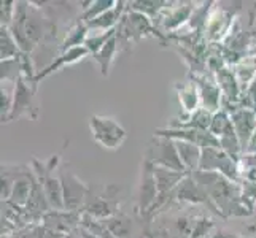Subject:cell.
<instances>
[{
    "label": "cell",
    "instance_id": "603a6c76",
    "mask_svg": "<svg viewBox=\"0 0 256 238\" xmlns=\"http://www.w3.org/2000/svg\"><path fill=\"white\" fill-rule=\"evenodd\" d=\"M118 51H120V43H118L116 35H114L113 38H110L107 43H105L99 52H96V54L92 56L94 60L100 67L102 76H108L110 75V70H112V65L114 62V57H116Z\"/></svg>",
    "mask_w": 256,
    "mask_h": 238
},
{
    "label": "cell",
    "instance_id": "e0dca14e",
    "mask_svg": "<svg viewBox=\"0 0 256 238\" xmlns=\"http://www.w3.org/2000/svg\"><path fill=\"white\" fill-rule=\"evenodd\" d=\"M88 54H90V51L86 49V46H78V48H74V49H68V51L62 52L60 56L52 59V62L50 65H46L43 70H40V72L37 73V76H35V79H34V86L38 87V83L42 81V79H45L51 73L59 72V70L62 67H66V65H72V64L78 62V60L84 59Z\"/></svg>",
    "mask_w": 256,
    "mask_h": 238
},
{
    "label": "cell",
    "instance_id": "9c48e42d",
    "mask_svg": "<svg viewBox=\"0 0 256 238\" xmlns=\"http://www.w3.org/2000/svg\"><path fill=\"white\" fill-rule=\"evenodd\" d=\"M35 94H37V87L32 83H29L24 76H21L14 83V97H13V108L10 113V118L6 122L16 121L22 116L30 118L32 121L38 119V107L35 103Z\"/></svg>",
    "mask_w": 256,
    "mask_h": 238
},
{
    "label": "cell",
    "instance_id": "f35d334b",
    "mask_svg": "<svg viewBox=\"0 0 256 238\" xmlns=\"http://www.w3.org/2000/svg\"><path fill=\"white\" fill-rule=\"evenodd\" d=\"M210 238H239L236 234L226 231V229H215L214 232H212Z\"/></svg>",
    "mask_w": 256,
    "mask_h": 238
},
{
    "label": "cell",
    "instance_id": "74e56055",
    "mask_svg": "<svg viewBox=\"0 0 256 238\" xmlns=\"http://www.w3.org/2000/svg\"><path fill=\"white\" fill-rule=\"evenodd\" d=\"M37 226V224H35ZM35 226H29V227H24L21 231L14 232L13 235L6 237V238H37L35 237Z\"/></svg>",
    "mask_w": 256,
    "mask_h": 238
},
{
    "label": "cell",
    "instance_id": "ba28073f",
    "mask_svg": "<svg viewBox=\"0 0 256 238\" xmlns=\"http://www.w3.org/2000/svg\"><path fill=\"white\" fill-rule=\"evenodd\" d=\"M156 200H158V184L154 178V165L152 164V161L144 157L142 167H140L137 192H136V213L142 218L146 216Z\"/></svg>",
    "mask_w": 256,
    "mask_h": 238
},
{
    "label": "cell",
    "instance_id": "7a4b0ae2",
    "mask_svg": "<svg viewBox=\"0 0 256 238\" xmlns=\"http://www.w3.org/2000/svg\"><path fill=\"white\" fill-rule=\"evenodd\" d=\"M192 178L207 192L220 218H248L252 213L242 202V186L215 172H192Z\"/></svg>",
    "mask_w": 256,
    "mask_h": 238
},
{
    "label": "cell",
    "instance_id": "484cf974",
    "mask_svg": "<svg viewBox=\"0 0 256 238\" xmlns=\"http://www.w3.org/2000/svg\"><path fill=\"white\" fill-rule=\"evenodd\" d=\"M208 132L212 135H215L218 140L224 135H229V134H232V132H236L231 116H229V113L226 110H220L214 114V119H212Z\"/></svg>",
    "mask_w": 256,
    "mask_h": 238
},
{
    "label": "cell",
    "instance_id": "60d3db41",
    "mask_svg": "<svg viewBox=\"0 0 256 238\" xmlns=\"http://www.w3.org/2000/svg\"><path fill=\"white\" fill-rule=\"evenodd\" d=\"M245 153L256 154V130H254V134H253V137H252V140H250L248 146H246V149H245Z\"/></svg>",
    "mask_w": 256,
    "mask_h": 238
},
{
    "label": "cell",
    "instance_id": "44dd1931",
    "mask_svg": "<svg viewBox=\"0 0 256 238\" xmlns=\"http://www.w3.org/2000/svg\"><path fill=\"white\" fill-rule=\"evenodd\" d=\"M232 68V72L239 81L244 95L248 92V89L252 87L254 78H256V56H248L244 57L242 60H239Z\"/></svg>",
    "mask_w": 256,
    "mask_h": 238
},
{
    "label": "cell",
    "instance_id": "83f0119b",
    "mask_svg": "<svg viewBox=\"0 0 256 238\" xmlns=\"http://www.w3.org/2000/svg\"><path fill=\"white\" fill-rule=\"evenodd\" d=\"M0 45H2V49H0L2 60H10L22 56V51L18 46L16 40L13 38V35L8 27H0Z\"/></svg>",
    "mask_w": 256,
    "mask_h": 238
},
{
    "label": "cell",
    "instance_id": "ee69618b",
    "mask_svg": "<svg viewBox=\"0 0 256 238\" xmlns=\"http://www.w3.org/2000/svg\"><path fill=\"white\" fill-rule=\"evenodd\" d=\"M248 238H253V237H248Z\"/></svg>",
    "mask_w": 256,
    "mask_h": 238
},
{
    "label": "cell",
    "instance_id": "7bdbcfd3",
    "mask_svg": "<svg viewBox=\"0 0 256 238\" xmlns=\"http://www.w3.org/2000/svg\"><path fill=\"white\" fill-rule=\"evenodd\" d=\"M252 237H253V238H256V232H254V234H252Z\"/></svg>",
    "mask_w": 256,
    "mask_h": 238
},
{
    "label": "cell",
    "instance_id": "cb8c5ba5",
    "mask_svg": "<svg viewBox=\"0 0 256 238\" xmlns=\"http://www.w3.org/2000/svg\"><path fill=\"white\" fill-rule=\"evenodd\" d=\"M176 142V149H178L180 159L186 169L188 173H192L199 170V164H200V156H202V148L191 145L186 142H180V140H175Z\"/></svg>",
    "mask_w": 256,
    "mask_h": 238
},
{
    "label": "cell",
    "instance_id": "30bf717a",
    "mask_svg": "<svg viewBox=\"0 0 256 238\" xmlns=\"http://www.w3.org/2000/svg\"><path fill=\"white\" fill-rule=\"evenodd\" d=\"M196 5L192 2H170V5L158 16L154 21L156 27H161L162 32L178 30L182 25L188 24Z\"/></svg>",
    "mask_w": 256,
    "mask_h": 238
},
{
    "label": "cell",
    "instance_id": "7c38bea8",
    "mask_svg": "<svg viewBox=\"0 0 256 238\" xmlns=\"http://www.w3.org/2000/svg\"><path fill=\"white\" fill-rule=\"evenodd\" d=\"M154 137H166L172 140H180L191 145H196L199 148H222L220 140L212 135L208 130H194V129H156Z\"/></svg>",
    "mask_w": 256,
    "mask_h": 238
},
{
    "label": "cell",
    "instance_id": "4316f807",
    "mask_svg": "<svg viewBox=\"0 0 256 238\" xmlns=\"http://www.w3.org/2000/svg\"><path fill=\"white\" fill-rule=\"evenodd\" d=\"M169 5H170V2H146V0H145V2H144V0L128 2L129 10H134V11H138V13L148 16L153 22L158 19V16H160Z\"/></svg>",
    "mask_w": 256,
    "mask_h": 238
},
{
    "label": "cell",
    "instance_id": "d590c367",
    "mask_svg": "<svg viewBox=\"0 0 256 238\" xmlns=\"http://www.w3.org/2000/svg\"><path fill=\"white\" fill-rule=\"evenodd\" d=\"M16 13L14 0H2L0 3V27H10Z\"/></svg>",
    "mask_w": 256,
    "mask_h": 238
},
{
    "label": "cell",
    "instance_id": "d4e9b609",
    "mask_svg": "<svg viewBox=\"0 0 256 238\" xmlns=\"http://www.w3.org/2000/svg\"><path fill=\"white\" fill-rule=\"evenodd\" d=\"M108 231L116 237V238H130V232H132V221L130 218H128L126 215L118 213L108 219H104L100 221Z\"/></svg>",
    "mask_w": 256,
    "mask_h": 238
},
{
    "label": "cell",
    "instance_id": "9a60e30c",
    "mask_svg": "<svg viewBox=\"0 0 256 238\" xmlns=\"http://www.w3.org/2000/svg\"><path fill=\"white\" fill-rule=\"evenodd\" d=\"M82 211H67V210H50L43 215L42 224L46 226L52 231L72 235L76 232V229L82 226Z\"/></svg>",
    "mask_w": 256,
    "mask_h": 238
},
{
    "label": "cell",
    "instance_id": "d6a6232c",
    "mask_svg": "<svg viewBox=\"0 0 256 238\" xmlns=\"http://www.w3.org/2000/svg\"><path fill=\"white\" fill-rule=\"evenodd\" d=\"M13 97H14V87L13 91H8V87L2 84V89H0V119H2V124H6L8 118H10V113L13 108Z\"/></svg>",
    "mask_w": 256,
    "mask_h": 238
},
{
    "label": "cell",
    "instance_id": "277c9868",
    "mask_svg": "<svg viewBox=\"0 0 256 238\" xmlns=\"http://www.w3.org/2000/svg\"><path fill=\"white\" fill-rule=\"evenodd\" d=\"M59 180L62 184V197H64V210L67 211H82L88 196L91 192V186H88L78 176L70 170V165L64 164L59 169Z\"/></svg>",
    "mask_w": 256,
    "mask_h": 238
},
{
    "label": "cell",
    "instance_id": "ffe728a7",
    "mask_svg": "<svg viewBox=\"0 0 256 238\" xmlns=\"http://www.w3.org/2000/svg\"><path fill=\"white\" fill-rule=\"evenodd\" d=\"M175 91L178 94V100L184 113L192 114L194 111H198L200 108L199 89H198V84L192 81V78H190V81L186 83L175 84Z\"/></svg>",
    "mask_w": 256,
    "mask_h": 238
},
{
    "label": "cell",
    "instance_id": "1f68e13d",
    "mask_svg": "<svg viewBox=\"0 0 256 238\" xmlns=\"http://www.w3.org/2000/svg\"><path fill=\"white\" fill-rule=\"evenodd\" d=\"M239 167H240L242 180L256 184V154L244 153L239 161Z\"/></svg>",
    "mask_w": 256,
    "mask_h": 238
},
{
    "label": "cell",
    "instance_id": "4dcf8cb0",
    "mask_svg": "<svg viewBox=\"0 0 256 238\" xmlns=\"http://www.w3.org/2000/svg\"><path fill=\"white\" fill-rule=\"evenodd\" d=\"M116 35V29L107 30V32H99V30H92V35H88V38L84 41L86 49L90 51V54H96L102 49V46L107 43L110 38H113Z\"/></svg>",
    "mask_w": 256,
    "mask_h": 238
},
{
    "label": "cell",
    "instance_id": "ac0fdd59",
    "mask_svg": "<svg viewBox=\"0 0 256 238\" xmlns=\"http://www.w3.org/2000/svg\"><path fill=\"white\" fill-rule=\"evenodd\" d=\"M128 10V2H118L116 6L108 10L107 13L100 14L96 19L86 22L88 29L90 30H99V32H107V30H113L118 27V24L121 22L122 16H124Z\"/></svg>",
    "mask_w": 256,
    "mask_h": 238
},
{
    "label": "cell",
    "instance_id": "6da1fadb",
    "mask_svg": "<svg viewBox=\"0 0 256 238\" xmlns=\"http://www.w3.org/2000/svg\"><path fill=\"white\" fill-rule=\"evenodd\" d=\"M22 54H29L48 37H56V22L34 2H16V13L10 27Z\"/></svg>",
    "mask_w": 256,
    "mask_h": 238
},
{
    "label": "cell",
    "instance_id": "8d00e7d4",
    "mask_svg": "<svg viewBox=\"0 0 256 238\" xmlns=\"http://www.w3.org/2000/svg\"><path fill=\"white\" fill-rule=\"evenodd\" d=\"M245 95L246 97L244 99V105H246V107H252V108L256 110V78H254L252 87L248 89V92H246Z\"/></svg>",
    "mask_w": 256,
    "mask_h": 238
},
{
    "label": "cell",
    "instance_id": "5bb4252c",
    "mask_svg": "<svg viewBox=\"0 0 256 238\" xmlns=\"http://www.w3.org/2000/svg\"><path fill=\"white\" fill-rule=\"evenodd\" d=\"M236 14L232 11H228L224 8H215L214 11H210L208 21L206 25V40L210 45H215V43H222L229 32H231L232 25H234Z\"/></svg>",
    "mask_w": 256,
    "mask_h": 238
},
{
    "label": "cell",
    "instance_id": "52a82bcc",
    "mask_svg": "<svg viewBox=\"0 0 256 238\" xmlns=\"http://www.w3.org/2000/svg\"><path fill=\"white\" fill-rule=\"evenodd\" d=\"M200 172H215L229 178L234 183L242 181L239 162L229 156L222 148H204L199 164Z\"/></svg>",
    "mask_w": 256,
    "mask_h": 238
},
{
    "label": "cell",
    "instance_id": "2e32d148",
    "mask_svg": "<svg viewBox=\"0 0 256 238\" xmlns=\"http://www.w3.org/2000/svg\"><path fill=\"white\" fill-rule=\"evenodd\" d=\"M192 81L198 84L199 95H200V107L208 110L210 113H216L223 110V94L220 86L216 84V79H208L207 75H190Z\"/></svg>",
    "mask_w": 256,
    "mask_h": 238
},
{
    "label": "cell",
    "instance_id": "f1b7e54d",
    "mask_svg": "<svg viewBox=\"0 0 256 238\" xmlns=\"http://www.w3.org/2000/svg\"><path fill=\"white\" fill-rule=\"evenodd\" d=\"M0 79H2V84L6 83H16L18 79L22 76V60L21 56L16 59H10V60H2L0 64Z\"/></svg>",
    "mask_w": 256,
    "mask_h": 238
},
{
    "label": "cell",
    "instance_id": "3957f363",
    "mask_svg": "<svg viewBox=\"0 0 256 238\" xmlns=\"http://www.w3.org/2000/svg\"><path fill=\"white\" fill-rule=\"evenodd\" d=\"M120 186L116 184H107L102 192L94 194L91 188L90 196H88L86 204L82 210V213L90 216L96 221H104L114 215L120 213Z\"/></svg>",
    "mask_w": 256,
    "mask_h": 238
},
{
    "label": "cell",
    "instance_id": "e575fe53",
    "mask_svg": "<svg viewBox=\"0 0 256 238\" xmlns=\"http://www.w3.org/2000/svg\"><path fill=\"white\" fill-rule=\"evenodd\" d=\"M240 186H242V202H244V205L253 215L254 213V207H256V184L246 181V180H242Z\"/></svg>",
    "mask_w": 256,
    "mask_h": 238
},
{
    "label": "cell",
    "instance_id": "d6986e66",
    "mask_svg": "<svg viewBox=\"0 0 256 238\" xmlns=\"http://www.w3.org/2000/svg\"><path fill=\"white\" fill-rule=\"evenodd\" d=\"M212 119H214V113H210L206 108H199L192 114L188 116H182L178 119H172L169 129H194V130H208Z\"/></svg>",
    "mask_w": 256,
    "mask_h": 238
},
{
    "label": "cell",
    "instance_id": "4fadbf2b",
    "mask_svg": "<svg viewBox=\"0 0 256 238\" xmlns=\"http://www.w3.org/2000/svg\"><path fill=\"white\" fill-rule=\"evenodd\" d=\"M229 116H231L237 138H239L240 146L245 153V149L248 146L256 130V110L252 107H246V105H239V107L229 111Z\"/></svg>",
    "mask_w": 256,
    "mask_h": 238
},
{
    "label": "cell",
    "instance_id": "8992f818",
    "mask_svg": "<svg viewBox=\"0 0 256 238\" xmlns=\"http://www.w3.org/2000/svg\"><path fill=\"white\" fill-rule=\"evenodd\" d=\"M144 157L152 161V164L156 167H164V169H169L174 172L188 173L180 159L178 149H176V142L172 138L154 137L152 143L148 145Z\"/></svg>",
    "mask_w": 256,
    "mask_h": 238
},
{
    "label": "cell",
    "instance_id": "5b68a950",
    "mask_svg": "<svg viewBox=\"0 0 256 238\" xmlns=\"http://www.w3.org/2000/svg\"><path fill=\"white\" fill-rule=\"evenodd\" d=\"M90 129L94 142L105 149H112V151L118 149L128 138L126 130L121 127L116 119L110 116L92 114L90 118Z\"/></svg>",
    "mask_w": 256,
    "mask_h": 238
},
{
    "label": "cell",
    "instance_id": "b9f144b4",
    "mask_svg": "<svg viewBox=\"0 0 256 238\" xmlns=\"http://www.w3.org/2000/svg\"><path fill=\"white\" fill-rule=\"evenodd\" d=\"M68 238H80V237H78V234L75 232V234H72V235H68Z\"/></svg>",
    "mask_w": 256,
    "mask_h": 238
},
{
    "label": "cell",
    "instance_id": "ab89813d",
    "mask_svg": "<svg viewBox=\"0 0 256 238\" xmlns=\"http://www.w3.org/2000/svg\"><path fill=\"white\" fill-rule=\"evenodd\" d=\"M76 234H78V237H80V238H99V237H96L94 234H91L90 231H88V229H84L82 226L76 229Z\"/></svg>",
    "mask_w": 256,
    "mask_h": 238
},
{
    "label": "cell",
    "instance_id": "8fae6325",
    "mask_svg": "<svg viewBox=\"0 0 256 238\" xmlns=\"http://www.w3.org/2000/svg\"><path fill=\"white\" fill-rule=\"evenodd\" d=\"M174 204L204 205L210 211H214V213L218 215V210L215 208L214 204H212V200L207 196V192L199 186L198 181L192 178L191 173L186 175V178L176 186V189L174 192Z\"/></svg>",
    "mask_w": 256,
    "mask_h": 238
},
{
    "label": "cell",
    "instance_id": "7402d4cb",
    "mask_svg": "<svg viewBox=\"0 0 256 238\" xmlns=\"http://www.w3.org/2000/svg\"><path fill=\"white\" fill-rule=\"evenodd\" d=\"M90 32L91 30L88 29L86 22L80 19V16H78V19L72 24V27L66 32V38L60 43V51L66 52L68 49L84 46V41L88 38V35H90Z\"/></svg>",
    "mask_w": 256,
    "mask_h": 238
},
{
    "label": "cell",
    "instance_id": "836d02e7",
    "mask_svg": "<svg viewBox=\"0 0 256 238\" xmlns=\"http://www.w3.org/2000/svg\"><path fill=\"white\" fill-rule=\"evenodd\" d=\"M82 227L88 229L91 234H94L99 238H116L100 221H96V219L86 216V215H83V218H82Z\"/></svg>",
    "mask_w": 256,
    "mask_h": 238
},
{
    "label": "cell",
    "instance_id": "f546056e",
    "mask_svg": "<svg viewBox=\"0 0 256 238\" xmlns=\"http://www.w3.org/2000/svg\"><path fill=\"white\" fill-rule=\"evenodd\" d=\"M116 3V0H96V2H91L86 11L80 13V19H83L84 22H90L96 19V17H99L100 14L107 13L112 8H114Z\"/></svg>",
    "mask_w": 256,
    "mask_h": 238
}]
</instances>
